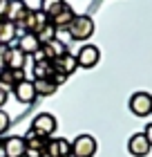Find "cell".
Instances as JSON below:
<instances>
[{"label":"cell","mask_w":152,"mask_h":157,"mask_svg":"<svg viewBox=\"0 0 152 157\" xmlns=\"http://www.w3.org/2000/svg\"><path fill=\"white\" fill-rule=\"evenodd\" d=\"M72 40H87L94 34V20L85 13H76V18L72 20V25L67 27Z\"/></svg>","instance_id":"obj_1"},{"label":"cell","mask_w":152,"mask_h":157,"mask_svg":"<svg viewBox=\"0 0 152 157\" xmlns=\"http://www.w3.org/2000/svg\"><path fill=\"white\" fill-rule=\"evenodd\" d=\"M32 132L38 135V137H43V139H49L56 132V119H54V115H49V112L36 115L34 121H32Z\"/></svg>","instance_id":"obj_2"},{"label":"cell","mask_w":152,"mask_h":157,"mask_svg":"<svg viewBox=\"0 0 152 157\" xmlns=\"http://www.w3.org/2000/svg\"><path fill=\"white\" fill-rule=\"evenodd\" d=\"M49 23V18L43 13L40 9H29L27 11V16L23 18V23L18 25V29H23V34H38L40 32V27H45Z\"/></svg>","instance_id":"obj_3"},{"label":"cell","mask_w":152,"mask_h":157,"mask_svg":"<svg viewBox=\"0 0 152 157\" xmlns=\"http://www.w3.org/2000/svg\"><path fill=\"white\" fill-rule=\"evenodd\" d=\"M128 105L134 117H150L152 115V94L150 92H134L130 97Z\"/></svg>","instance_id":"obj_4"},{"label":"cell","mask_w":152,"mask_h":157,"mask_svg":"<svg viewBox=\"0 0 152 157\" xmlns=\"http://www.w3.org/2000/svg\"><path fill=\"white\" fill-rule=\"evenodd\" d=\"M96 139L92 135H78V137L72 141V155L74 157H94L96 155Z\"/></svg>","instance_id":"obj_5"},{"label":"cell","mask_w":152,"mask_h":157,"mask_svg":"<svg viewBox=\"0 0 152 157\" xmlns=\"http://www.w3.org/2000/svg\"><path fill=\"white\" fill-rule=\"evenodd\" d=\"M25 70H0V92H5V94H9V92H13V88L25 81Z\"/></svg>","instance_id":"obj_6"},{"label":"cell","mask_w":152,"mask_h":157,"mask_svg":"<svg viewBox=\"0 0 152 157\" xmlns=\"http://www.w3.org/2000/svg\"><path fill=\"white\" fill-rule=\"evenodd\" d=\"M98 59H101L98 47H96V45H90V43H85V45L78 49V54H76L78 67H85V70H92V67L98 63Z\"/></svg>","instance_id":"obj_7"},{"label":"cell","mask_w":152,"mask_h":157,"mask_svg":"<svg viewBox=\"0 0 152 157\" xmlns=\"http://www.w3.org/2000/svg\"><path fill=\"white\" fill-rule=\"evenodd\" d=\"M27 11H29V7H27L25 0H7V11H5V20H9L13 25H20L23 23V18L27 16Z\"/></svg>","instance_id":"obj_8"},{"label":"cell","mask_w":152,"mask_h":157,"mask_svg":"<svg viewBox=\"0 0 152 157\" xmlns=\"http://www.w3.org/2000/svg\"><path fill=\"white\" fill-rule=\"evenodd\" d=\"M0 151L5 153L2 157H25V139L18 135H11V137L2 139Z\"/></svg>","instance_id":"obj_9"},{"label":"cell","mask_w":152,"mask_h":157,"mask_svg":"<svg viewBox=\"0 0 152 157\" xmlns=\"http://www.w3.org/2000/svg\"><path fill=\"white\" fill-rule=\"evenodd\" d=\"M150 151H152V146L148 144V139H146L143 132H134L132 137L128 139V153L132 157H146Z\"/></svg>","instance_id":"obj_10"},{"label":"cell","mask_w":152,"mask_h":157,"mask_svg":"<svg viewBox=\"0 0 152 157\" xmlns=\"http://www.w3.org/2000/svg\"><path fill=\"white\" fill-rule=\"evenodd\" d=\"M23 139H25V157H43V148H45V141L47 139L34 135L32 130L27 132Z\"/></svg>","instance_id":"obj_11"},{"label":"cell","mask_w":152,"mask_h":157,"mask_svg":"<svg viewBox=\"0 0 152 157\" xmlns=\"http://www.w3.org/2000/svg\"><path fill=\"white\" fill-rule=\"evenodd\" d=\"M54 70H56V74H63V76H72L78 70V63H76V56L74 54H63L61 59H56L54 61Z\"/></svg>","instance_id":"obj_12"},{"label":"cell","mask_w":152,"mask_h":157,"mask_svg":"<svg viewBox=\"0 0 152 157\" xmlns=\"http://www.w3.org/2000/svg\"><path fill=\"white\" fill-rule=\"evenodd\" d=\"M63 54H67V45H63V43H58V40H49V43H45V45H40V56L45 61H49V63H54L56 59H61Z\"/></svg>","instance_id":"obj_13"},{"label":"cell","mask_w":152,"mask_h":157,"mask_svg":"<svg viewBox=\"0 0 152 157\" xmlns=\"http://www.w3.org/2000/svg\"><path fill=\"white\" fill-rule=\"evenodd\" d=\"M16 47L25 56H34L40 49V43H38V38H36L34 34H20V36L16 38Z\"/></svg>","instance_id":"obj_14"},{"label":"cell","mask_w":152,"mask_h":157,"mask_svg":"<svg viewBox=\"0 0 152 157\" xmlns=\"http://www.w3.org/2000/svg\"><path fill=\"white\" fill-rule=\"evenodd\" d=\"M5 63H7V70H25V63H27V56L20 52L16 45L7 47V54H5Z\"/></svg>","instance_id":"obj_15"},{"label":"cell","mask_w":152,"mask_h":157,"mask_svg":"<svg viewBox=\"0 0 152 157\" xmlns=\"http://www.w3.org/2000/svg\"><path fill=\"white\" fill-rule=\"evenodd\" d=\"M13 94L20 103H34L36 101V90H34V83L29 78H25V81H20L16 88H13Z\"/></svg>","instance_id":"obj_16"},{"label":"cell","mask_w":152,"mask_h":157,"mask_svg":"<svg viewBox=\"0 0 152 157\" xmlns=\"http://www.w3.org/2000/svg\"><path fill=\"white\" fill-rule=\"evenodd\" d=\"M32 76H34L32 81H36V78H47V81H54V76H56L54 63H49V61H34Z\"/></svg>","instance_id":"obj_17"},{"label":"cell","mask_w":152,"mask_h":157,"mask_svg":"<svg viewBox=\"0 0 152 157\" xmlns=\"http://www.w3.org/2000/svg\"><path fill=\"white\" fill-rule=\"evenodd\" d=\"M16 38H18V27L9 20H2L0 23V47H11V43Z\"/></svg>","instance_id":"obj_18"},{"label":"cell","mask_w":152,"mask_h":157,"mask_svg":"<svg viewBox=\"0 0 152 157\" xmlns=\"http://www.w3.org/2000/svg\"><path fill=\"white\" fill-rule=\"evenodd\" d=\"M74 18H76L74 9H72L69 5H65L63 9H61L58 13H56V16H54L52 20H49V23H52V25L56 27V29H67V27L72 25V20H74Z\"/></svg>","instance_id":"obj_19"},{"label":"cell","mask_w":152,"mask_h":157,"mask_svg":"<svg viewBox=\"0 0 152 157\" xmlns=\"http://www.w3.org/2000/svg\"><path fill=\"white\" fill-rule=\"evenodd\" d=\"M32 83H34L36 97H52V94H56V90H58V85L54 81H47V78H36Z\"/></svg>","instance_id":"obj_20"},{"label":"cell","mask_w":152,"mask_h":157,"mask_svg":"<svg viewBox=\"0 0 152 157\" xmlns=\"http://www.w3.org/2000/svg\"><path fill=\"white\" fill-rule=\"evenodd\" d=\"M65 5H67L65 0H40V7H38V9H40L43 13H45V16H47L49 20H52V18H54L56 13H58V11L63 9Z\"/></svg>","instance_id":"obj_21"},{"label":"cell","mask_w":152,"mask_h":157,"mask_svg":"<svg viewBox=\"0 0 152 157\" xmlns=\"http://www.w3.org/2000/svg\"><path fill=\"white\" fill-rule=\"evenodd\" d=\"M36 38H38V43H40V45H45V43L54 40V38H56V27H54L52 23H47L45 27H40V32L36 34Z\"/></svg>","instance_id":"obj_22"},{"label":"cell","mask_w":152,"mask_h":157,"mask_svg":"<svg viewBox=\"0 0 152 157\" xmlns=\"http://www.w3.org/2000/svg\"><path fill=\"white\" fill-rule=\"evenodd\" d=\"M43 157H61V151H58V137H49V139L45 141Z\"/></svg>","instance_id":"obj_23"},{"label":"cell","mask_w":152,"mask_h":157,"mask_svg":"<svg viewBox=\"0 0 152 157\" xmlns=\"http://www.w3.org/2000/svg\"><path fill=\"white\" fill-rule=\"evenodd\" d=\"M9 124H11L9 115H7L5 110H0V135H5L7 130H9Z\"/></svg>","instance_id":"obj_24"},{"label":"cell","mask_w":152,"mask_h":157,"mask_svg":"<svg viewBox=\"0 0 152 157\" xmlns=\"http://www.w3.org/2000/svg\"><path fill=\"white\" fill-rule=\"evenodd\" d=\"M56 40L63 43V45H67V43H72V36L67 29H56Z\"/></svg>","instance_id":"obj_25"},{"label":"cell","mask_w":152,"mask_h":157,"mask_svg":"<svg viewBox=\"0 0 152 157\" xmlns=\"http://www.w3.org/2000/svg\"><path fill=\"white\" fill-rule=\"evenodd\" d=\"M143 135H146V139H148V144L152 146V121L146 126V130H143Z\"/></svg>","instance_id":"obj_26"},{"label":"cell","mask_w":152,"mask_h":157,"mask_svg":"<svg viewBox=\"0 0 152 157\" xmlns=\"http://www.w3.org/2000/svg\"><path fill=\"white\" fill-rule=\"evenodd\" d=\"M5 54H7V47H0V70H5V67H7V63H5Z\"/></svg>","instance_id":"obj_27"},{"label":"cell","mask_w":152,"mask_h":157,"mask_svg":"<svg viewBox=\"0 0 152 157\" xmlns=\"http://www.w3.org/2000/svg\"><path fill=\"white\" fill-rule=\"evenodd\" d=\"M67 157H74V155H72V153H69V155H67Z\"/></svg>","instance_id":"obj_28"},{"label":"cell","mask_w":152,"mask_h":157,"mask_svg":"<svg viewBox=\"0 0 152 157\" xmlns=\"http://www.w3.org/2000/svg\"><path fill=\"white\" fill-rule=\"evenodd\" d=\"M2 20H5V18H0V23H2Z\"/></svg>","instance_id":"obj_29"},{"label":"cell","mask_w":152,"mask_h":157,"mask_svg":"<svg viewBox=\"0 0 152 157\" xmlns=\"http://www.w3.org/2000/svg\"><path fill=\"white\" fill-rule=\"evenodd\" d=\"M0 144H2V139H0Z\"/></svg>","instance_id":"obj_30"}]
</instances>
